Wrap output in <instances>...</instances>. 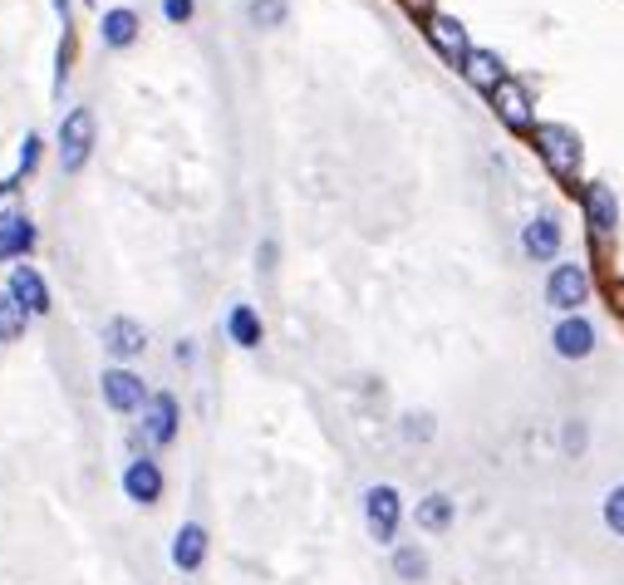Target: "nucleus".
Segmentation results:
<instances>
[{
    "label": "nucleus",
    "mask_w": 624,
    "mask_h": 585,
    "mask_svg": "<svg viewBox=\"0 0 624 585\" xmlns=\"http://www.w3.org/2000/svg\"><path fill=\"white\" fill-rule=\"evenodd\" d=\"M143 345H148V335H143L139 320L119 315V320H109V325H104V349H109V355L133 359V355H143Z\"/></svg>",
    "instance_id": "4468645a"
},
{
    "label": "nucleus",
    "mask_w": 624,
    "mask_h": 585,
    "mask_svg": "<svg viewBox=\"0 0 624 585\" xmlns=\"http://www.w3.org/2000/svg\"><path fill=\"white\" fill-rule=\"evenodd\" d=\"M492 109H496V119H502L512 133H536V119H531V94H526L516 80L496 84V89H492Z\"/></svg>",
    "instance_id": "423d86ee"
},
{
    "label": "nucleus",
    "mask_w": 624,
    "mask_h": 585,
    "mask_svg": "<svg viewBox=\"0 0 624 585\" xmlns=\"http://www.w3.org/2000/svg\"><path fill=\"white\" fill-rule=\"evenodd\" d=\"M143 438H148L153 447L172 443L178 438V398L172 394H153L148 408H143Z\"/></svg>",
    "instance_id": "9b49d317"
},
{
    "label": "nucleus",
    "mask_w": 624,
    "mask_h": 585,
    "mask_svg": "<svg viewBox=\"0 0 624 585\" xmlns=\"http://www.w3.org/2000/svg\"><path fill=\"white\" fill-rule=\"evenodd\" d=\"M25 207H21V192H15V182H0V227L5 222H21Z\"/></svg>",
    "instance_id": "b1692460"
},
{
    "label": "nucleus",
    "mask_w": 624,
    "mask_h": 585,
    "mask_svg": "<svg viewBox=\"0 0 624 585\" xmlns=\"http://www.w3.org/2000/svg\"><path fill=\"white\" fill-rule=\"evenodd\" d=\"M590 271L580 261H555L551 276H545V306L561 310V315H580V306L590 300Z\"/></svg>",
    "instance_id": "f03ea898"
},
{
    "label": "nucleus",
    "mask_w": 624,
    "mask_h": 585,
    "mask_svg": "<svg viewBox=\"0 0 624 585\" xmlns=\"http://www.w3.org/2000/svg\"><path fill=\"white\" fill-rule=\"evenodd\" d=\"M531 143H536V153H541V163H545V168H551L561 182H575V178H580L585 148H580V139H575V129H565V123H536Z\"/></svg>",
    "instance_id": "f257e3e1"
},
{
    "label": "nucleus",
    "mask_w": 624,
    "mask_h": 585,
    "mask_svg": "<svg viewBox=\"0 0 624 585\" xmlns=\"http://www.w3.org/2000/svg\"><path fill=\"white\" fill-rule=\"evenodd\" d=\"M55 11H60V15H70V0H55Z\"/></svg>",
    "instance_id": "c756f323"
},
{
    "label": "nucleus",
    "mask_w": 624,
    "mask_h": 585,
    "mask_svg": "<svg viewBox=\"0 0 624 585\" xmlns=\"http://www.w3.org/2000/svg\"><path fill=\"white\" fill-rule=\"evenodd\" d=\"M551 349L561 359H590L595 355V325L585 315H565L561 325L551 330Z\"/></svg>",
    "instance_id": "1a4fd4ad"
},
{
    "label": "nucleus",
    "mask_w": 624,
    "mask_h": 585,
    "mask_svg": "<svg viewBox=\"0 0 624 585\" xmlns=\"http://www.w3.org/2000/svg\"><path fill=\"white\" fill-rule=\"evenodd\" d=\"M202 561H207V526L182 522L178 536H172V565L178 571H202Z\"/></svg>",
    "instance_id": "ddd939ff"
},
{
    "label": "nucleus",
    "mask_w": 624,
    "mask_h": 585,
    "mask_svg": "<svg viewBox=\"0 0 624 585\" xmlns=\"http://www.w3.org/2000/svg\"><path fill=\"white\" fill-rule=\"evenodd\" d=\"M11 296L21 300L31 315H45V310H50V290H45V280H40V271L35 266H15L11 271Z\"/></svg>",
    "instance_id": "2eb2a0df"
},
{
    "label": "nucleus",
    "mask_w": 624,
    "mask_h": 585,
    "mask_svg": "<svg viewBox=\"0 0 624 585\" xmlns=\"http://www.w3.org/2000/svg\"><path fill=\"white\" fill-rule=\"evenodd\" d=\"M453 516H457V502L447 492H428L423 502L413 506V522H418V532H428V536H437V532H447L453 526Z\"/></svg>",
    "instance_id": "dca6fc26"
},
{
    "label": "nucleus",
    "mask_w": 624,
    "mask_h": 585,
    "mask_svg": "<svg viewBox=\"0 0 624 585\" xmlns=\"http://www.w3.org/2000/svg\"><path fill=\"white\" fill-rule=\"evenodd\" d=\"M428 40H433V50L453 64H467V55H472V40H467L463 21H453V15H443V11L428 15Z\"/></svg>",
    "instance_id": "6e6552de"
},
{
    "label": "nucleus",
    "mask_w": 624,
    "mask_h": 585,
    "mask_svg": "<svg viewBox=\"0 0 624 585\" xmlns=\"http://www.w3.org/2000/svg\"><path fill=\"white\" fill-rule=\"evenodd\" d=\"M25 320H31V310L21 306V300L5 290L0 296V345H11V339H21L25 335Z\"/></svg>",
    "instance_id": "aec40b11"
},
{
    "label": "nucleus",
    "mask_w": 624,
    "mask_h": 585,
    "mask_svg": "<svg viewBox=\"0 0 624 585\" xmlns=\"http://www.w3.org/2000/svg\"><path fill=\"white\" fill-rule=\"evenodd\" d=\"M123 492H129V502L153 506L163 497V467L153 463V457H133V463L123 467Z\"/></svg>",
    "instance_id": "9d476101"
},
{
    "label": "nucleus",
    "mask_w": 624,
    "mask_h": 585,
    "mask_svg": "<svg viewBox=\"0 0 624 585\" xmlns=\"http://www.w3.org/2000/svg\"><path fill=\"white\" fill-rule=\"evenodd\" d=\"M99 35H104V45L123 50V45H133V35H139V15L133 11H109L99 21Z\"/></svg>",
    "instance_id": "6ab92c4d"
},
{
    "label": "nucleus",
    "mask_w": 624,
    "mask_h": 585,
    "mask_svg": "<svg viewBox=\"0 0 624 585\" xmlns=\"http://www.w3.org/2000/svg\"><path fill=\"white\" fill-rule=\"evenodd\" d=\"M521 251L531 261H555V251H561V222L551 217V212H541V217H531L521 227Z\"/></svg>",
    "instance_id": "f8f14e48"
},
{
    "label": "nucleus",
    "mask_w": 624,
    "mask_h": 585,
    "mask_svg": "<svg viewBox=\"0 0 624 585\" xmlns=\"http://www.w3.org/2000/svg\"><path fill=\"white\" fill-rule=\"evenodd\" d=\"M89 148H94V114L89 109H70L60 123V163L64 172H80L89 163Z\"/></svg>",
    "instance_id": "39448f33"
},
{
    "label": "nucleus",
    "mask_w": 624,
    "mask_h": 585,
    "mask_svg": "<svg viewBox=\"0 0 624 585\" xmlns=\"http://www.w3.org/2000/svg\"><path fill=\"white\" fill-rule=\"evenodd\" d=\"M463 74H467L472 89H487V94H492L496 84H506V64H502V55H492V50H472V55H467Z\"/></svg>",
    "instance_id": "f3484780"
},
{
    "label": "nucleus",
    "mask_w": 624,
    "mask_h": 585,
    "mask_svg": "<svg viewBox=\"0 0 624 585\" xmlns=\"http://www.w3.org/2000/svg\"><path fill=\"white\" fill-rule=\"evenodd\" d=\"M600 516H604V526H610V536H620V541H624V482L604 492Z\"/></svg>",
    "instance_id": "4be33fe9"
},
{
    "label": "nucleus",
    "mask_w": 624,
    "mask_h": 585,
    "mask_svg": "<svg viewBox=\"0 0 624 585\" xmlns=\"http://www.w3.org/2000/svg\"><path fill=\"white\" fill-rule=\"evenodd\" d=\"M404 433L408 438H428V433H433V428H428V414H408L404 418Z\"/></svg>",
    "instance_id": "cd10ccee"
},
{
    "label": "nucleus",
    "mask_w": 624,
    "mask_h": 585,
    "mask_svg": "<svg viewBox=\"0 0 624 585\" xmlns=\"http://www.w3.org/2000/svg\"><path fill=\"white\" fill-rule=\"evenodd\" d=\"M398 522H404V502H398V487L379 482L364 492V526L379 546H394L398 536Z\"/></svg>",
    "instance_id": "20e7f679"
},
{
    "label": "nucleus",
    "mask_w": 624,
    "mask_h": 585,
    "mask_svg": "<svg viewBox=\"0 0 624 585\" xmlns=\"http://www.w3.org/2000/svg\"><path fill=\"white\" fill-rule=\"evenodd\" d=\"M0 237H5V247H11V256H21V251H31L35 247V227L31 222H5V227H0Z\"/></svg>",
    "instance_id": "5701e85b"
},
{
    "label": "nucleus",
    "mask_w": 624,
    "mask_h": 585,
    "mask_svg": "<svg viewBox=\"0 0 624 585\" xmlns=\"http://www.w3.org/2000/svg\"><path fill=\"white\" fill-rule=\"evenodd\" d=\"M580 207H585V227H590L595 247H610L620 231V198L610 182H585L580 188Z\"/></svg>",
    "instance_id": "7ed1b4c3"
},
{
    "label": "nucleus",
    "mask_w": 624,
    "mask_h": 585,
    "mask_svg": "<svg viewBox=\"0 0 624 585\" xmlns=\"http://www.w3.org/2000/svg\"><path fill=\"white\" fill-rule=\"evenodd\" d=\"M5 256H11V247H5V237H0V261H5Z\"/></svg>",
    "instance_id": "7c9ffc66"
},
{
    "label": "nucleus",
    "mask_w": 624,
    "mask_h": 585,
    "mask_svg": "<svg viewBox=\"0 0 624 585\" xmlns=\"http://www.w3.org/2000/svg\"><path fill=\"white\" fill-rule=\"evenodd\" d=\"M227 335H231V345L256 349V345H261V315H256L251 306H231V315H227Z\"/></svg>",
    "instance_id": "a211bd4d"
},
{
    "label": "nucleus",
    "mask_w": 624,
    "mask_h": 585,
    "mask_svg": "<svg viewBox=\"0 0 624 585\" xmlns=\"http://www.w3.org/2000/svg\"><path fill=\"white\" fill-rule=\"evenodd\" d=\"M280 15H286L280 0H251V21L256 25H280Z\"/></svg>",
    "instance_id": "393cba45"
},
{
    "label": "nucleus",
    "mask_w": 624,
    "mask_h": 585,
    "mask_svg": "<svg viewBox=\"0 0 624 585\" xmlns=\"http://www.w3.org/2000/svg\"><path fill=\"white\" fill-rule=\"evenodd\" d=\"M565 453H571V457L585 453V423H580V418H571V423H565Z\"/></svg>",
    "instance_id": "a878e982"
},
{
    "label": "nucleus",
    "mask_w": 624,
    "mask_h": 585,
    "mask_svg": "<svg viewBox=\"0 0 624 585\" xmlns=\"http://www.w3.org/2000/svg\"><path fill=\"white\" fill-rule=\"evenodd\" d=\"M35 158H40V139H35V133H25V143H21V168L31 172Z\"/></svg>",
    "instance_id": "bb28decb"
},
{
    "label": "nucleus",
    "mask_w": 624,
    "mask_h": 585,
    "mask_svg": "<svg viewBox=\"0 0 624 585\" xmlns=\"http://www.w3.org/2000/svg\"><path fill=\"white\" fill-rule=\"evenodd\" d=\"M163 15H168V21H188V15H192V0H163Z\"/></svg>",
    "instance_id": "c85d7f7f"
},
{
    "label": "nucleus",
    "mask_w": 624,
    "mask_h": 585,
    "mask_svg": "<svg viewBox=\"0 0 624 585\" xmlns=\"http://www.w3.org/2000/svg\"><path fill=\"white\" fill-rule=\"evenodd\" d=\"M394 575L408 585L428 581V556L418 551V546H394Z\"/></svg>",
    "instance_id": "412c9836"
},
{
    "label": "nucleus",
    "mask_w": 624,
    "mask_h": 585,
    "mask_svg": "<svg viewBox=\"0 0 624 585\" xmlns=\"http://www.w3.org/2000/svg\"><path fill=\"white\" fill-rule=\"evenodd\" d=\"M99 389H104V404H109L113 414H133V408H148V389H143V379L129 374V369H104Z\"/></svg>",
    "instance_id": "0eeeda50"
}]
</instances>
